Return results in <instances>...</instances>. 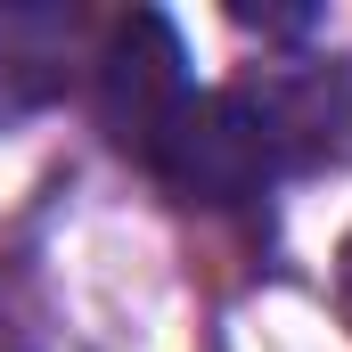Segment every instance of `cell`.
I'll return each mask as SVG.
<instances>
[{
	"label": "cell",
	"instance_id": "4",
	"mask_svg": "<svg viewBox=\"0 0 352 352\" xmlns=\"http://www.w3.org/2000/svg\"><path fill=\"white\" fill-rule=\"evenodd\" d=\"M336 287H344V311H352V238H344V263H336Z\"/></svg>",
	"mask_w": 352,
	"mask_h": 352
},
{
	"label": "cell",
	"instance_id": "1",
	"mask_svg": "<svg viewBox=\"0 0 352 352\" xmlns=\"http://www.w3.org/2000/svg\"><path fill=\"white\" fill-rule=\"evenodd\" d=\"M287 115L278 98H254V90H197L173 115L164 148L148 156L156 180L173 188L180 205H246L263 197L278 164H287Z\"/></svg>",
	"mask_w": 352,
	"mask_h": 352
},
{
	"label": "cell",
	"instance_id": "3",
	"mask_svg": "<svg viewBox=\"0 0 352 352\" xmlns=\"http://www.w3.org/2000/svg\"><path fill=\"white\" fill-rule=\"evenodd\" d=\"M66 41H74V16L66 8H41V0H8L0 8V131L58 98Z\"/></svg>",
	"mask_w": 352,
	"mask_h": 352
},
{
	"label": "cell",
	"instance_id": "2",
	"mask_svg": "<svg viewBox=\"0 0 352 352\" xmlns=\"http://www.w3.org/2000/svg\"><path fill=\"white\" fill-rule=\"evenodd\" d=\"M188 98H197V82H188V50H180L173 16L131 8L98 50V123H107V140L131 148V156H156Z\"/></svg>",
	"mask_w": 352,
	"mask_h": 352
}]
</instances>
